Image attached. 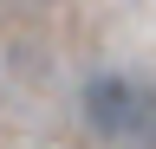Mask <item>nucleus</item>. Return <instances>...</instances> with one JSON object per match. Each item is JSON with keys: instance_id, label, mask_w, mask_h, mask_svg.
I'll list each match as a JSON object with an SVG mask.
<instances>
[{"instance_id": "obj_1", "label": "nucleus", "mask_w": 156, "mask_h": 149, "mask_svg": "<svg viewBox=\"0 0 156 149\" xmlns=\"http://www.w3.org/2000/svg\"><path fill=\"white\" fill-rule=\"evenodd\" d=\"M91 123H104L111 136H136V130H150V97L124 78H104L91 84Z\"/></svg>"}]
</instances>
